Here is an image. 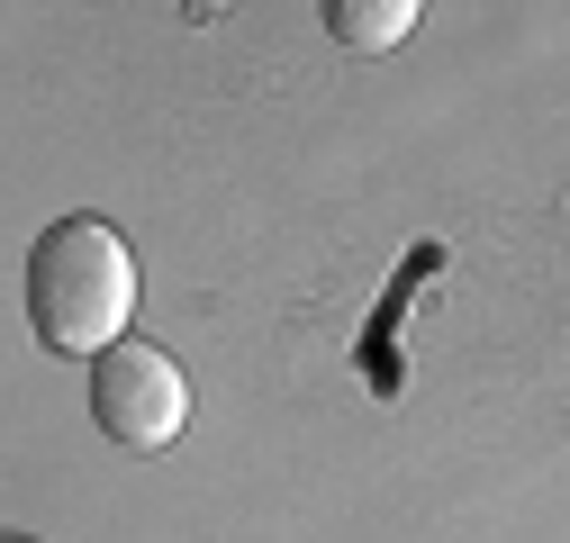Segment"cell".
Returning <instances> with one entry per match:
<instances>
[{"instance_id":"1","label":"cell","mask_w":570,"mask_h":543,"mask_svg":"<svg viewBox=\"0 0 570 543\" xmlns=\"http://www.w3.org/2000/svg\"><path fill=\"white\" fill-rule=\"evenodd\" d=\"M136 317V254L109 218H55L28 254V326L46 354L100 363L109 345H127Z\"/></svg>"},{"instance_id":"2","label":"cell","mask_w":570,"mask_h":543,"mask_svg":"<svg viewBox=\"0 0 570 543\" xmlns=\"http://www.w3.org/2000/svg\"><path fill=\"white\" fill-rule=\"evenodd\" d=\"M91 417L109 444L127 453H164L181 426H190V381L164 345H146V335H127V345H109L91 363Z\"/></svg>"},{"instance_id":"3","label":"cell","mask_w":570,"mask_h":543,"mask_svg":"<svg viewBox=\"0 0 570 543\" xmlns=\"http://www.w3.org/2000/svg\"><path fill=\"white\" fill-rule=\"evenodd\" d=\"M416 19H425L416 0H326V37L344 55H390L416 37Z\"/></svg>"}]
</instances>
